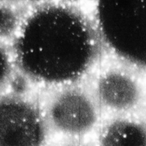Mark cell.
I'll list each match as a JSON object with an SVG mask.
<instances>
[{"mask_svg": "<svg viewBox=\"0 0 146 146\" xmlns=\"http://www.w3.org/2000/svg\"><path fill=\"white\" fill-rule=\"evenodd\" d=\"M10 44L18 72L47 89L82 82L107 52L92 17L64 1L32 6Z\"/></svg>", "mask_w": 146, "mask_h": 146, "instance_id": "cell-1", "label": "cell"}, {"mask_svg": "<svg viewBox=\"0 0 146 146\" xmlns=\"http://www.w3.org/2000/svg\"><path fill=\"white\" fill-rule=\"evenodd\" d=\"M92 17L106 50L146 73V1H99Z\"/></svg>", "mask_w": 146, "mask_h": 146, "instance_id": "cell-2", "label": "cell"}, {"mask_svg": "<svg viewBox=\"0 0 146 146\" xmlns=\"http://www.w3.org/2000/svg\"><path fill=\"white\" fill-rule=\"evenodd\" d=\"M40 104L49 131L78 139L100 123L102 111L88 87L82 82L48 89Z\"/></svg>", "mask_w": 146, "mask_h": 146, "instance_id": "cell-3", "label": "cell"}, {"mask_svg": "<svg viewBox=\"0 0 146 146\" xmlns=\"http://www.w3.org/2000/svg\"><path fill=\"white\" fill-rule=\"evenodd\" d=\"M145 73L116 58L92 73L88 87L102 112L131 115L146 102Z\"/></svg>", "mask_w": 146, "mask_h": 146, "instance_id": "cell-4", "label": "cell"}, {"mask_svg": "<svg viewBox=\"0 0 146 146\" xmlns=\"http://www.w3.org/2000/svg\"><path fill=\"white\" fill-rule=\"evenodd\" d=\"M49 132L40 102L21 92L0 94V146H44Z\"/></svg>", "mask_w": 146, "mask_h": 146, "instance_id": "cell-5", "label": "cell"}, {"mask_svg": "<svg viewBox=\"0 0 146 146\" xmlns=\"http://www.w3.org/2000/svg\"><path fill=\"white\" fill-rule=\"evenodd\" d=\"M97 146H146V121L131 115L112 116L101 126Z\"/></svg>", "mask_w": 146, "mask_h": 146, "instance_id": "cell-6", "label": "cell"}, {"mask_svg": "<svg viewBox=\"0 0 146 146\" xmlns=\"http://www.w3.org/2000/svg\"><path fill=\"white\" fill-rule=\"evenodd\" d=\"M26 12L22 13L17 7L10 4L0 3V40L9 43L13 41Z\"/></svg>", "mask_w": 146, "mask_h": 146, "instance_id": "cell-7", "label": "cell"}, {"mask_svg": "<svg viewBox=\"0 0 146 146\" xmlns=\"http://www.w3.org/2000/svg\"><path fill=\"white\" fill-rule=\"evenodd\" d=\"M18 72L10 43L0 40V94L7 92Z\"/></svg>", "mask_w": 146, "mask_h": 146, "instance_id": "cell-8", "label": "cell"}, {"mask_svg": "<svg viewBox=\"0 0 146 146\" xmlns=\"http://www.w3.org/2000/svg\"><path fill=\"white\" fill-rule=\"evenodd\" d=\"M62 146H88L84 144L83 143H81V141H77L76 139H74L72 141H68L66 143L64 144Z\"/></svg>", "mask_w": 146, "mask_h": 146, "instance_id": "cell-9", "label": "cell"}, {"mask_svg": "<svg viewBox=\"0 0 146 146\" xmlns=\"http://www.w3.org/2000/svg\"><path fill=\"white\" fill-rule=\"evenodd\" d=\"M145 121H146V118H145Z\"/></svg>", "mask_w": 146, "mask_h": 146, "instance_id": "cell-10", "label": "cell"}]
</instances>
